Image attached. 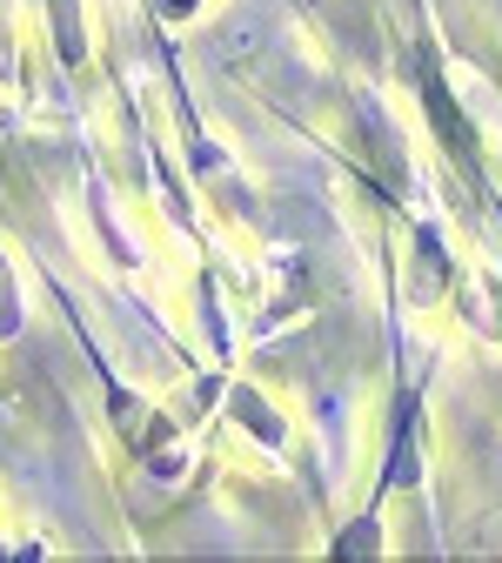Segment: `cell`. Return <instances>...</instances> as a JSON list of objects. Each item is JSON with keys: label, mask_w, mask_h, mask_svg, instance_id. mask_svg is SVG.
<instances>
[{"label": "cell", "mask_w": 502, "mask_h": 563, "mask_svg": "<svg viewBox=\"0 0 502 563\" xmlns=\"http://www.w3.org/2000/svg\"><path fill=\"white\" fill-rule=\"evenodd\" d=\"M21 329V289H14V268L0 262V335Z\"/></svg>", "instance_id": "6da1fadb"}, {"label": "cell", "mask_w": 502, "mask_h": 563, "mask_svg": "<svg viewBox=\"0 0 502 563\" xmlns=\"http://www.w3.org/2000/svg\"><path fill=\"white\" fill-rule=\"evenodd\" d=\"M194 8V0H161V14H188Z\"/></svg>", "instance_id": "7a4b0ae2"}]
</instances>
